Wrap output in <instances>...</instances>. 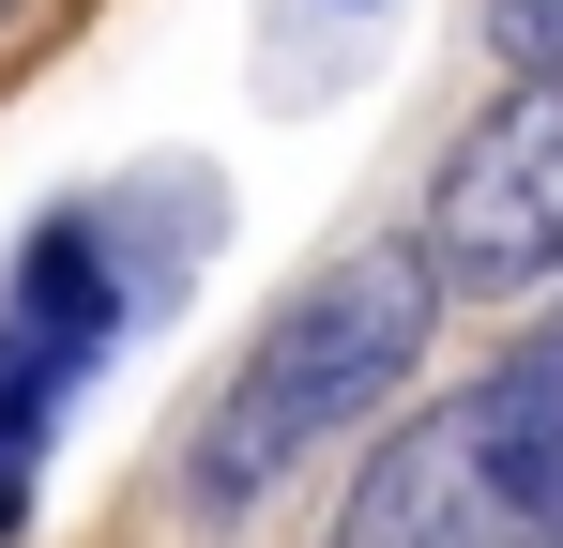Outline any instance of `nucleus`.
<instances>
[{"label":"nucleus","instance_id":"nucleus-1","mask_svg":"<svg viewBox=\"0 0 563 548\" xmlns=\"http://www.w3.org/2000/svg\"><path fill=\"white\" fill-rule=\"evenodd\" d=\"M427 336H442V260H427V244H351V260H320L275 320H260V351L229 365V396H213V427H198V457H184V487L213 503V518L275 503L351 412H380V396L427 365Z\"/></svg>","mask_w":563,"mask_h":548},{"label":"nucleus","instance_id":"nucleus-2","mask_svg":"<svg viewBox=\"0 0 563 548\" xmlns=\"http://www.w3.org/2000/svg\"><path fill=\"white\" fill-rule=\"evenodd\" d=\"M427 260L457 305H518L563 274V77H518L427 183Z\"/></svg>","mask_w":563,"mask_h":548},{"label":"nucleus","instance_id":"nucleus-3","mask_svg":"<svg viewBox=\"0 0 563 548\" xmlns=\"http://www.w3.org/2000/svg\"><path fill=\"white\" fill-rule=\"evenodd\" d=\"M107 336H122L107 229H92V213L31 229V260H15V305H0V534H15V487H31V442H46V412L77 396V365H92Z\"/></svg>","mask_w":563,"mask_h":548},{"label":"nucleus","instance_id":"nucleus-4","mask_svg":"<svg viewBox=\"0 0 563 548\" xmlns=\"http://www.w3.org/2000/svg\"><path fill=\"white\" fill-rule=\"evenodd\" d=\"M335 548H503V472H487V442H472V396L427 412V427H396V442L366 457Z\"/></svg>","mask_w":563,"mask_h":548},{"label":"nucleus","instance_id":"nucleus-5","mask_svg":"<svg viewBox=\"0 0 563 548\" xmlns=\"http://www.w3.org/2000/svg\"><path fill=\"white\" fill-rule=\"evenodd\" d=\"M472 442H487L518 518H563V336H533V351H503L472 381Z\"/></svg>","mask_w":563,"mask_h":548},{"label":"nucleus","instance_id":"nucleus-6","mask_svg":"<svg viewBox=\"0 0 563 548\" xmlns=\"http://www.w3.org/2000/svg\"><path fill=\"white\" fill-rule=\"evenodd\" d=\"M487 31H503L518 77H563V0H487Z\"/></svg>","mask_w":563,"mask_h":548},{"label":"nucleus","instance_id":"nucleus-7","mask_svg":"<svg viewBox=\"0 0 563 548\" xmlns=\"http://www.w3.org/2000/svg\"><path fill=\"white\" fill-rule=\"evenodd\" d=\"M503 548H563V518H518V503H503Z\"/></svg>","mask_w":563,"mask_h":548},{"label":"nucleus","instance_id":"nucleus-8","mask_svg":"<svg viewBox=\"0 0 563 548\" xmlns=\"http://www.w3.org/2000/svg\"><path fill=\"white\" fill-rule=\"evenodd\" d=\"M0 15H15V0H0Z\"/></svg>","mask_w":563,"mask_h":548}]
</instances>
